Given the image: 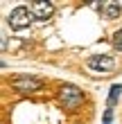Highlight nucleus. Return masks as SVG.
<instances>
[{
	"mask_svg": "<svg viewBox=\"0 0 122 124\" xmlns=\"http://www.w3.org/2000/svg\"><path fill=\"white\" fill-rule=\"evenodd\" d=\"M59 104L63 111H77L84 104V90L73 84H63L59 88Z\"/></svg>",
	"mask_w": 122,
	"mask_h": 124,
	"instance_id": "1",
	"label": "nucleus"
},
{
	"mask_svg": "<svg viewBox=\"0 0 122 124\" xmlns=\"http://www.w3.org/2000/svg\"><path fill=\"white\" fill-rule=\"evenodd\" d=\"M7 23H9V27L14 32H20V30H27L32 23H34V16H32V11H30V7H14L11 14H9V18H7Z\"/></svg>",
	"mask_w": 122,
	"mask_h": 124,
	"instance_id": "2",
	"label": "nucleus"
},
{
	"mask_svg": "<svg viewBox=\"0 0 122 124\" xmlns=\"http://www.w3.org/2000/svg\"><path fill=\"white\" fill-rule=\"evenodd\" d=\"M11 88L20 93V95H34L43 88V81L39 77H30V75H18L11 79Z\"/></svg>",
	"mask_w": 122,
	"mask_h": 124,
	"instance_id": "3",
	"label": "nucleus"
},
{
	"mask_svg": "<svg viewBox=\"0 0 122 124\" xmlns=\"http://www.w3.org/2000/svg\"><path fill=\"white\" fill-rule=\"evenodd\" d=\"M90 72H95V75H111L113 70H115V61H113V56L109 54H93L88 61H86Z\"/></svg>",
	"mask_w": 122,
	"mask_h": 124,
	"instance_id": "4",
	"label": "nucleus"
},
{
	"mask_svg": "<svg viewBox=\"0 0 122 124\" xmlns=\"http://www.w3.org/2000/svg\"><path fill=\"white\" fill-rule=\"evenodd\" d=\"M30 11H32L34 20H50L52 14H54V5L45 2V0H36V2L30 5Z\"/></svg>",
	"mask_w": 122,
	"mask_h": 124,
	"instance_id": "5",
	"label": "nucleus"
},
{
	"mask_svg": "<svg viewBox=\"0 0 122 124\" xmlns=\"http://www.w3.org/2000/svg\"><path fill=\"white\" fill-rule=\"evenodd\" d=\"M120 14H122V5H118V2H102V16L106 20L118 18Z\"/></svg>",
	"mask_w": 122,
	"mask_h": 124,
	"instance_id": "6",
	"label": "nucleus"
},
{
	"mask_svg": "<svg viewBox=\"0 0 122 124\" xmlns=\"http://www.w3.org/2000/svg\"><path fill=\"white\" fill-rule=\"evenodd\" d=\"M120 95H122V86H120V84L111 86V93H109V108L115 106V101L120 99Z\"/></svg>",
	"mask_w": 122,
	"mask_h": 124,
	"instance_id": "7",
	"label": "nucleus"
},
{
	"mask_svg": "<svg viewBox=\"0 0 122 124\" xmlns=\"http://www.w3.org/2000/svg\"><path fill=\"white\" fill-rule=\"evenodd\" d=\"M113 47H115L118 52H122V30H118L113 34Z\"/></svg>",
	"mask_w": 122,
	"mask_h": 124,
	"instance_id": "8",
	"label": "nucleus"
}]
</instances>
